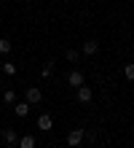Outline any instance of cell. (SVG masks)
I'll list each match as a JSON object with an SVG mask.
<instances>
[{
    "label": "cell",
    "mask_w": 134,
    "mask_h": 148,
    "mask_svg": "<svg viewBox=\"0 0 134 148\" xmlns=\"http://www.w3.org/2000/svg\"><path fill=\"white\" fill-rule=\"evenodd\" d=\"M75 97H78V102H91L94 100V92H91V86H86V84H80L78 89H75Z\"/></svg>",
    "instance_id": "6da1fadb"
},
{
    "label": "cell",
    "mask_w": 134,
    "mask_h": 148,
    "mask_svg": "<svg viewBox=\"0 0 134 148\" xmlns=\"http://www.w3.org/2000/svg\"><path fill=\"white\" fill-rule=\"evenodd\" d=\"M24 97H27V102H30V105H38V102L43 100V92L38 89V86H30V89H27V94H24Z\"/></svg>",
    "instance_id": "7a4b0ae2"
},
{
    "label": "cell",
    "mask_w": 134,
    "mask_h": 148,
    "mask_svg": "<svg viewBox=\"0 0 134 148\" xmlns=\"http://www.w3.org/2000/svg\"><path fill=\"white\" fill-rule=\"evenodd\" d=\"M67 84L78 89L80 84H86V78H83V73H80V70H70V73H67Z\"/></svg>",
    "instance_id": "3957f363"
},
{
    "label": "cell",
    "mask_w": 134,
    "mask_h": 148,
    "mask_svg": "<svg viewBox=\"0 0 134 148\" xmlns=\"http://www.w3.org/2000/svg\"><path fill=\"white\" fill-rule=\"evenodd\" d=\"M97 51H99V43L97 40H86L83 46H80V54H86V57H94Z\"/></svg>",
    "instance_id": "277c9868"
},
{
    "label": "cell",
    "mask_w": 134,
    "mask_h": 148,
    "mask_svg": "<svg viewBox=\"0 0 134 148\" xmlns=\"http://www.w3.org/2000/svg\"><path fill=\"white\" fill-rule=\"evenodd\" d=\"M80 140H83V129H73V132L67 135V145H80Z\"/></svg>",
    "instance_id": "5b68a950"
},
{
    "label": "cell",
    "mask_w": 134,
    "mask_h": 148,
    "mask_svg": "<svg viewBox=\"0 0 134 148\" xmlns=\"http://www.w3.org/2000/svg\"><path fill=\"white\" fill-rule=\"evenodd\" d=\"M51 127H54V119L48 116V113H43V116H38V129H43V132H48Z\"/></svg>",
    "instance_id": "8992f818"
},
{
    "label": "cell",
    "mask_w": 134,
    "mask_h": 148,
    "mask_svg": "<svg viewBox=\"0 0 134 148\" xmlns=\"http://www.w3.org/2000/svg\"><path fill=\"white\" fill-rule=\"evenodd\" d=\"M3 143H5V145H16V143H19L16 129H3Z\"/></svg>",
    "instance_id": "52a82bcc"
},
{
    "label": "cell",
    "mask_w": 134,
    "mask_h": 148,
    "mask_svg": "<svg viewBox=\"0 0 134 148\" xmlns=\"http://www.w3.org/2000/svg\"><path fill=\"white\" fill-rule=\"evenodd\" d=\"M30 108H32V105L24 100V102H16V108H14V110H16V116H19V119H24L27 113H30Z\"/></svg>",
    "instance_id": "ba28073f"
},
{
    "label": "cell",
    "mask_w": 134,
    "mask_h": 148,
    "mask_svg": "<svg viewBox=\"0 0 134 148\" xmlns=\"http://www.w3.org/2000/svg\"><path fill=\"white\" fill-rule=\"evenodd\" d=\"M19 148H35V137H32V135L19 137Z\"/></svg>",
    "instance_id": "9c48e42d"
},
{
    "label": "cell",
    "mask_w": 134,
    "mask_h": 148,
    "mask_svg": "<svg viewBox=\"0 0 134 148\" xmlns=\"http://www.w3.org/2000/svg\"><path fill=\"white\" fill-rule=\"evenodd\" d=\"M3 102H5V105H14V102H16V92L14 89H5L3 92Z\"/></svg>",
    "instance_id": "30bf717a"
},
{
    "label": "cell",
    "mask_w": 134,
    "mask_h": 148,
    "mask_svg": "<svg viewBox=\"0 0 134 148\" xmlns=\"http://www.w3.org/2000/svg\"><path fill=\"white\" fill-rule=\"evenodd\" d=\"M123 75H126V81H134V62L123 65Z\"/></svg>",
    "instance_id": "8fae6325"
},
{
    "label": "cell",
    "mask_w": 134,
    "mask_h": 148,
    "mask_svg": "<svg viewBox=\"0 0 134 148\" xmlns=\"http://www.w3.org/2000/svg\"><path fill=\"white\" fill-rule=\"evenodd\" d=\"M3 73L5 75H16V65L14 62H3Z\"/></svg>",
    "instance_id": "7c38bea8"
},
{
    "label": "cell",
    "mask_w": 134,
    "mask_h": 148,
    "mask_svg": "<svg viewBox=\"0 0 134 148\" xmlns=\"http://www.w3.org/2000/svg\"><path fill=\"white\" fill-rule=\"evenodd\" d=\"M11 51V40L8 38H0V54H8Z\"/></svg>",
    "instance_id": "4fadbf2b"
},
{
    "label": "cell",
    "mask_w": 134,
    "mask_h": 148,
    "mask_svg": "<svg viewBox=\"0 0 134 148\" xmlns=\"http://www.w3.org/2000/svg\"><path fill=\"white\" fill-rule=\"evenodd\" d=\"M67 59H70V62H78V57H80V51L78 49H67V54H65Z\"/></svg>",
    "instance_id": "5bb4252c"
},
{
    "label": "cell",
    "mask_w": 134,
    "mask_h": 148,
    "mask_svg": "<svg viewBox=\"0 0 134 148\" xmlns=\"http://www.w3.org/2000/svg\"><path fill=\"white\" fill-rule=\"evenodd\" d=\"M54 73V62H46V65H43V78H48Z\"/></svg>",
    "instance_id": "9a60e30c"
},
{
    "label": "cell",
    "mask_w": 134,
    "mask_h": 148,
    "mask_svg": "<svg viewBox=\"0 0 134 148\" xmlns=\"http://www.w3.org/2000/svg\"><path fill=\"white\" fill-rule=\"evenodd\" d=\"M0 148H3V140H0Z\"/></svg>",
    "instance_id": "2e32d148"
}]
</instances>
